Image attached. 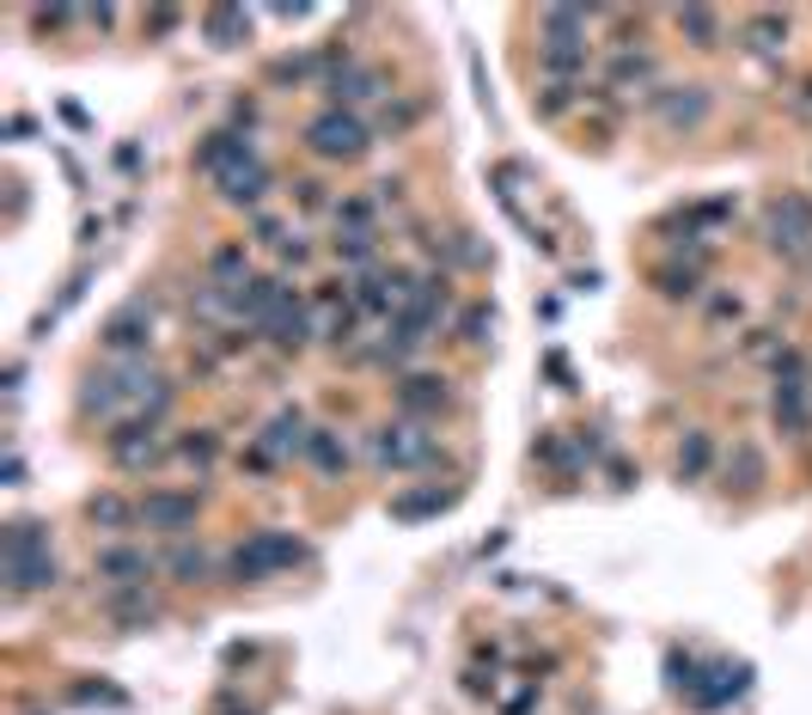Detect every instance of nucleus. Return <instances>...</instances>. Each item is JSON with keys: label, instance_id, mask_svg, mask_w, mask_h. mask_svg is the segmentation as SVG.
<instances>
[{"label": "nucleus", "instance_id": "nucleus-1", "mask_svg": "<svg viewBox=\"0 0 812 715\" xmlns=\"http://www.w3.org/2000/svg\"><path fill=\"white\" fill-rule=\"evenodd\" d=\"M0 562H7V593L25 599V593L56 587V557H49V532L37 520H13L7 538H0Z\"/></svg>", "mask_w": 812, "mask_h": 715}, {"label": "nucleus", "instance_id": "nucleus-2", "mask_svg": "<svg viewBox=\"0 0 812 715\" xmlns=\"http://www.w3.org/2000/svg\"><path fill=\"white\" fill-rule=\"evenodd\" d=\"M171 391H166V379L159 374H147V367H135V361H117L110 374H93L86 379V391H80V410H93V416H117V410H129V404H147V410H159Z\"/></svg>", "mask_w": 812, "mask_h": 715}, {"label": "nucleus", "instance_id": "nucleus-3", "mask_svg": "<svg viewBox=\"0 0 812 715\" xmlns=\"http://www.w3.org/2000/svg\"><path fill=\"white\" fill-rule=\"evenodd\" d=\"M586 19L581 7H544L537 13V32H544V49H537V62L550 74V86H568V80L586 68Z\"/></svg>", "mask_w": 812, "mask_h": 715}, {"label": "nucleus", "instance_id": "nucleus-4", "mask_svg": "<svg viewBox=\"0 0 812 715\" xmlns=\"http://www.w3.org/2000/svg\"><path fill=\"white\" fill-rule=\"evenodd\" d=\"M306 147L318 159H361L367 154V123H361V117H354V110H318V117H312L306 123Z\"/></svg>", "mask_w": 812, "mask_h": 715}, {"label": "nucleus", "instance_id": "nucleus-5", "mask_svg": "<svg viewBox=\"0 0 812 715\" xmlns=\"http://www.w3.org/2000/svg\"><path fill=\"white\" fill-rule=\"evenodd\" d=\"M306 557V545L293 538V532H257L251 545H239L232 550V575L239 581H263V575H276V569H293V562Z\"/></svg>", "mask_w": 812, "mask_h": 715}, {"label": "nucleus", "instance_id": "nucleus-6", "mask_svg": "<svg viewBox=\"0 0 812 715\" xmlns=\"http://www.w3.org/2000/svg\"><path fill=\"white\" fill-rule=\"evenodd\" d=\"M293 306H300V300H293V288L281 276H251L245 288L232 294V312H239L251 330H276V318L293 312Z\"/></svg>", "mask_w": 812, "mask_h": 715}, {"label": "nucleus", "instance_id": "nucleus-7", "mask_svg": "<svg viewBox=\"0 0 812 715\" xmlns=\"http://www.w3.org/2000/svg\"><path fill=\"white\" fill-rule=\"evenodd\" d=\"M373 459L391 471H415L434 459V435L422 428V422H391V428H379L373 435Z\"/></svg>", "mask_w": 812, "mask_h": 715}, {"label": "nucleus", "instance_id": "nucleus-8", "mask_svg": "<svg viewBox=\"0 0 812 715\" xmlns=\"http://www.w3.org/2000/svg\"><path fill=\"white\" fill-rule=\"evenodd\" d=\"M98 342H105V355H117V361L147 355V349H154V312L141 306V300H135V306H123L105 330H98Z\"/></svg>", "mask_w": 812, "mask_h": 715}, {"label": "nucleus", "instance_id": "nucleus-9", "mask_svg": "<svg viewBox=\"0 0 812 715\" xmlns=\"http://www.w3.org/2000/svg\"><path fill=\"white\" fill-rule=\"evenodd\" d=\"M239 166H257V141L251 135H239V129H215V135L196 147V171H208V178H227V171H239Z\"/></svg>", "mask_w": 812, "mask_h": 715}, {"label": "nucleus", "instance_id": "nucleus-10", "mask_svg": "<svg viewBox=\"0 0 812 715\" xmlns=\"http://www.w3.org/2000/svg\"><path fill=\"white\" fill-rule=\"evenodd\" d=\"M654 110L666 117V129H696L708 123L715 98H708V86H666V93H654Z\"/></svg>", "mask_w": 812, "mask_h": 715}, {"label": "nucleus", "instance_id": "nucleus-11", "mask_svg": "<svg viewBox=\"0 0 812 715\" xmlns=\"http://www.w3.org/2000/svg\"><path fill=\"white\" fill-rule=\"evenodd\" d=\"M324 93H330V110H354V105H367V98H379V93H385V74H379V68L349 62L342 74L324 80Z\"/></svg>", "mask_w": 812, "mask_h": 715}, {"label": "nucleus", "instance_id": "nucleus-12", "mask_svg": "<svg viewBox=\"0 0 812 715\" xmlns=\"http://www.w3.org/2000/svg\"><path fill=\"white\" fill-rule=\"evenodd\" d=\"M807 239H812V203L781 196V203L769 208V245L776 251H807Z\"/></svg>", "mask_w": 812, "mask_h": 715}, {"label": "nucleus", "instance_id": "nucleus-13", "mask_svg": "<svg viewBox=\"0 0 812 715\" xmlns=\"http://www.w3.org/2000/svg\"><path fill=\"white\" fill-rule=\"evenodd\" d=\"M159 452H166V440H159L154 422H129L123 435H110V459L123 471H141V465H154Z\"/></svg>", "mask_w": 812, "mask_h": 715}, {"label": "nucleus", "instance_id": "nucleus-14", "mask_svg": "<svg viewBox=\"0 0 812 715\" xmlns=\"http://www.w3.org/2000/svg\"><path fill=\"white\" fill-rule=\"evenodd\" d=\"M446 404H452V391H446V379H434V374H410L398 386V410H403V416H440Z\"/></svg>", "mask_w": 812, "mask_h": 715}, {"label": "nucleus", "instance_id": "nucleus-15", "mask_svg": "<svg viewBox=\"0 0 812 715\" xmlns=\"http://www.w3.org/2000/svg\"><path fill=\"white\" fill-rule=\"evenodd\" d=\"M306 440H312V428H306L300 410H276L269 428H263V452H269V459H293V452H306Z\"/></svg>", "mask_w": 812, "mask_h": 715}, {"label": "nucleus", "instance_id": "nucleus-16", "mask_svg": "<svg viewBox=\"0 0 812 715\" xmlns=\"http://www.w3.org/2000/svg\"><path fill=\"white\" fill-rule=\"evenodd\" d=\"M141 520L154 532H184V526H196V496H147L141 501Z\"/></svg>", "mask_w": 812, "mask_h": 715}, {"label": "nucleus", "instance_id": "nucleus-17", "mask_svg": "<svg viewBox=\"0 0 812 715\" xmlns=\"http://www.w3.org/2000/svg\"><path fill=\"white\" fill-rule=\"evenodd\" d=\"M263 196H269V166H263V159L220 178V203H232V208H257Z\"/></svg>", "mask_w": 812, "mask_h": 715}, {"label": "nucleus", "instance_id": "nucleus-18", "mask_svg": "<svg viewBox=\"0 0 812 715\" xmlns=\"http://www.w3.org/2000/svg\"><path fill=\"white\" fill-rule=\"evenodd\" d=\"M202 37H208L215 49L245 44V37H251V13H245V7H208V13H202Z\"/></svg>", "mask_w": 812, "mask_h": 715}, {"label": "nucleus", "instance_id": "nucleus-19", "mask_svg": "<svg viewBox=\"0 0 812 715\" xmlns=\"http://www.w3.org/2000/svg\"><path fill=\"white\" fill-rule=\"evenodd\" d=\"M769 416H776L781 435H807L812 428V404H807V386H776V398H769Z\"/></svg>", "mask_w": 812, "mask_h": 715}, {"label": "nucleus", "instance_id": "nucleus-20", "mask_svg": "<svg viewBox=\"0 0 812 715\" xmlns=\"http://www.w3.org/2000/svg\"><path fill=\"white\" fill-rule=\"evenodd\" d=\"M459 501V489H410V496L391 501V520H428V513H446Z\"/></svg>", "mask_w": 812, "mask_h": 715}, {"label": "nucleus", "instance_id": "nucleus-21", "mask_svg": "<svg viewBox=\"0 0 812 715\" xmlns=\"http://www.w3.org/2000/svg\"><path fill=\"white\" fill-rule=\"evenodd\" d=\"M746 44L758 49V56H776V49L788 44V19L781 13H751L746 19Z\"/></svg>", "mask_w": 812, "mask_h": 715}, {"label": "nucleus", "instance_id": "nucleus-22", "mask_svg": "<svg viewBox=\"0 0 812 715\" xmlns=\"http://www.w3.org/2000/svg\"><path fill=\"white\" fill-rule=\"evenodd\" d=\"M678 32L690 37V49H715L720 44V19L708 7H678Z\"/></svg>", "mask_w": 812, "mask_h": 715}, {"label": "nucleus", "instance_id": "nucleus-23", "mask_svg": "<svg viewBox=\"0 0 812 715\" xmlns=\"http://www.w3.org/2000/svg\"><path fill=\"white\" fill-rule=\"evenodd\" d=\"M98 575L123 581V587H141V581H147V557H141V550H105V557H98Z\"/></svg>", "mask_w": 812, "mask_h": 715}, {"label": "nucleus", "instance_id": "nucleus-24", "mask_svg": "<svg viewBox=\"0 0 812 715\" xmlns=\"http://www.w3.org/2000/svg\"><path fill=\"white\" fill-rule=\"evenodd\" d=\"M269 337H276V349H281V355H300V349L312 342V318H306L300 306H293V312H281V318H276V330H269Z\"/></svg>", "mask_w": 812, "mask_h": 715}, {"label": "nucleus", "instance_id": "nucleus-25", "mask_svg": "<svg viewBox=\"0 0 812 715\" xmlns=\"http://www.w3.org/2000/svg\"><path fill=\"white\" fill-rule=\"evenodd\" d=\"M306 459L318 471H330V477H337L342 465H349V447H342L337 435H330V428H312V440H306Z\"/></svg>", "mask_w": 812, "mask_h": 715}, {"label": "nucleus", "instance_id": "nucleus-26", "mask_svg": "<svg viewBox=\"0 0 812 715\" xmlns=\"http://www.w3.org/2000/svg\"><path fill=\"white\" fill-rule=\"evenodd\" d=\"M86 520L105 526V532H117V526H129V520H141V508H129L123 496H93L86 501Z\"/></svg>", "mask_w": 812, "mask_h": 715}, {"label": "nucleus", "instance_id": "nucleus-27", "mask_svg": "<svg viewBox=\"0 0 812 715\" xmlns=\"http://www.w3.org/2000/svg\"><path fill=\"white\" fill-rule=\"evenodd\" d=\"M727 477H734L739 489H758V483H764V452L751 447V440H739L734 459H727Z\"/></svg>", "mask_w": 812, "mask_h": 715}, {"label": "nucleus", "instance_id": "nucleus-28", "mask_svg": "<svg viewBox=\"0 0 812 715\" xmlns=\"http://www.w3.org/2000/svg\"><path fill=\"white\" fill-rule=\"evenodd\" d=\"M708 459H715V440L703 435V428H696V435H684V447H678V477H703L708 471Z\"/></svg>", "mask_w": 812, "mask_h": 715}, {"label": "nucleus", "instance_id": "nucleus-29", "mask_svg": "<svg viewBox=\"0 0 812 715\" xmlns=\"http://www.w3.org/2000/svg\"><path fill=\"white\" fill-rule=\"evenodd\" d=\"M611 80H617V86H642V80H654V56H642V49L629 56V49H623V56L611 62Z\"/></svg>", "mask_w": 812, "mask_h": 715}, {"label": "nucleus", "instance_id": "nucleus-30", "mask_svg": "<svg viewBox=\"0 0 812 715\" xmlns=\"http://www.w3.org/2000/svg\"><path fill=\"white\" fill-rule=\"evenodd\" d=\"M373 251H379V245H373V233H342L337 239V257H342V264H354V269H367Z\"/></svg>", "mask_w": 812, "mask_h": 715}, {"label": "nucleus", "instance_id": "nucleus-31", "mask_svg": "<svg viewBox=\"0 0 812 715\" xmlns=\"http://www.w3.org/2000/svg\"><path fill=\"white\" fill-rule=\"evenodd\" d=\"M537 459H544V465H556V471H568V465H574V452H586L581 447V435H574V447H562V440H556V435H544V440H537Z\"/></svg>", "mask_w": 812, "mask_h": 715}, {"label": "nucleus", "instance_id": "nucleus-32", "mask_svg": "<svg viewBox=\"0 0 812 715\" xmlns=\"http://www.w3.org/2000/svg\"><path fill=\"white\" fill-rule=\"evenodd\" d=\"M373 203L367 196H349V203H337V227H349V233H373Z\"/></svg>", "mask_w": 812, "mask_h": 715}, {"label": "nucleus", "instance_id": "nucleus-33", "mask_svg": "<svg viewBox=\"0 0 812 715\" xmlns=\"http://www.w3.org/2000/svg\"><path fill=\"white\" fill-rule=\"evenodd\" d=\"M696 288H703L696 269H659V294H666V300H690Z\"/></svg>", "mask_w": 812, "mask_h": 715}, {"label": "nucleus", "instance_id": "nucleus-34", "mask_svg": "<svg viewBox=\"0 0 812 715\" xmlns=\"http://www.w3.org/2000/svg\"><path fill=\"white\" fill-rule=\"evenodd\" d=\"M568 105H574V86H544V98H537V117H562Z\"/></svg>", "mask_w": 812, "mask_h": 715}, {"label": "nucleus", "instance_id": "nucleus-35", "mask_svg": "<svg viewBox=\"0 0 812 715\" xmlns=\"http://www.w3.org/2000/svg\"><path fill=\"white\" fill-rule=\"evenodd\" d=\"M489 330H495V318L483 306L476 312H464V342H489Z\"/></svg>", "mask_w": 812, "mask_h": 715}, {"label": "nucleus", "instance_id": "nucleus-36", "mask_svg": "<svg viewBox=\"0 0 812 715\" xmlns=\"http://www.w3.org/2000/svg\"><path fill=\"white\" fill-rule=\"evenodd\" d=\"M178 452H184L190 465H208V459H215V435H190Z\"/></svg>", "mask_w": 812, "mask_h": 715}, {"label": "nucleus", "instance_id": "nucleus-37", "mask_svg": "<svg viewBox=\"0 0 812 715\" xmlns=\"http://www.w3.org/2000/svg\"><path fill=\"white\" fill-rule=\"evenodd\" d=\"M171 569H178V575H202V569H208V557H202V550H178V557H171Z\"/></svg>", "mask_w": 812, "mask_h": 715}, {"label": "nucleus", "instance_id": "nucleus-38", "mask_svg": "<svg viewBox=\"0 0 812 715\" xmlns=\"http://www.w3.org/2000/svg\"><path fill=\"white\" fill-rule=\"evenodd\" d=\"M306 257H312L306 239H281V264H306Z\"/></svg>", "mask_w": 812, "mask_h": 715}, {"label": "nucleus", "instance_id": "nucleus-39", "mask_svg": "<svg viewBox=\"0 0 812 715\" xmlns=\"http://www.w3.org/2000/svg\"><path fill=\"white\" fill-rule=\"evenodd\" d=\"M324 203V184H300V208H318Z\"/></svg>", "mask_w": 812, "mask_h": 715}, {"label": "nucleus", "instance_id": "nucleus-40", "mask_svg": "<svg viewBox=\"0 0 812 715\" xmlns=\"http://www.w3.org/2000/svg\"><path fill=\"white\" fill-rule=\"evenodd\" d=\"M807 93H812V86H807Z\"/></svg>", "mask_w": 812, "mask_h": 715}]
</instances>
